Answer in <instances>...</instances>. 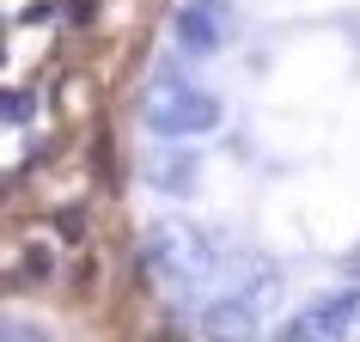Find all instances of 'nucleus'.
<instances>
[{"label": "nucleus", "instance_id": "2", "mask_svg": "<svg viewBox=\"0 0 360 342\" xmlns=\"http://www.w3.org/2000/svg\"><path fill=\"white\" fill-rule=\"evenodd\" d=\"M354 330H360V287H342V293H323L305 312H293L281 342H342Z\"/></svg>", "mask_w": 360, "mask_h": 342}, {"label": "nucleus", "instance_id": "5", "mask_svg": "<svg viewBox=\"0 0 360 342\" xmlns=\"http://www.w3.org/2000/svg\"><path fill=\"white\" fill-rule=\"evenodd\" d=\"M31 110H37V104L25 92H6V122H31Z\"/></svg>", "mask_w": 360, "mask_h": 342}, {"label": "nucleus", "instance_id": "3", "mask_svg": "<svg viewBox=\"0 0 360 342\" xmlns=\"http://www.w3.org/2000/svg\"><path fill=\"white\" fill-rule=\"evenodd\" d=\"M269 275H257V281L245 287V293H226V300H214V312H208V330L220 342H238V336H250L257 330V318H263V300H269Z\"/></svg>", "mask_w": 360, "mask_h": 342}, {"label": "nucleus", "instance_id": "1", "mask_svg": "<svg viewBox=\"0 0 360 342\" xmlns=\"http://www.w3.org/2000/svg\"><path fill=\"white\" fill-rule=\"evenodd\" d=\"M220 98L202 92V86H190V80H153V92H147V129L153 134H208L220 129Z\"/></svg>", "mask_w": 360, "mask_h": 342}, {"label": "nucleus", "instance_id": "4", "mask_svg": "<svg viewBox=\"0 0 360 342\" xmlns=\"http://www.w3.org/2000/svg\"><path fill=\"white\" fill-rule=\"evenodd\" d=\"M226 19H232V13H214L208 0H190V6H184V13L171 19V37L184 43L190 56H214V49L226 43V31H232Z\"/></svg>", "mask_w": 360, "mask_h": 342}]
</instances>
